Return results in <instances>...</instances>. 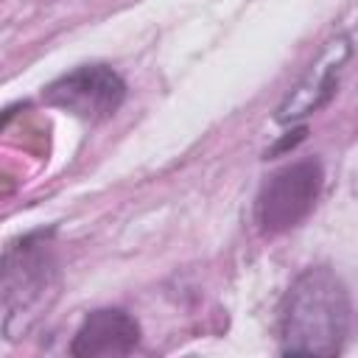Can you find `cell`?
Segmentation results:
<instances>
[{"instance_id": "6da1fadb", "label": "cell", "mask_w": 358, "mask_h": 358, "mask_svg": "<svg viewBox=\"0 0 358 358\" xmlns=\"http://www.w3.org/2000/svg\"><path fill=\"white\" fill-rule=\"evenodd\" d=\"M352 327L347 288L330 268L302 271L280 310V341L285 352L336 355Z\"/></svg>"}, {"instance_id": "7a4b0ae2", "label": "cell", "mask_w": 358, "mask_h": 358, "mask_svg": "<svg viewBox=\"0 0 358 358\" xmlns=\"http://www.w3.org/2000/svg\"><path fill=\"white\" fill-rule=\"evenodd\" d=\"M322 165L316 159H302L277 171L263 185L255 204L260 229L266 235H277L296 227L313 210L322 190Z\"/></svg>"}, {"instance_id": "3957f363", "label": "cell", "mask_w": 358, "mask_h": 358, "mask_svg": "<svg viewBox=\"0 0 358 358\" xmlns=\"http://www.w3.org/2000/svg\"><path fill=\"white\" fill-rule=\"evenodd\" d=\"M123 98H126L123 78L103 64L78 67L45 90V101L50 106L67 109L84 120H103L115 115Z\"/></svg>"}, {"instance_id": "277c9868", "label": "cell", "mask_w": 358, "mask_h": 358, "mask_svg": "<svg viewBox=\"0 0 358 358\" xmlns=\"http://www.w3.org/2000/svg\"><path fill=\"white\" fill-rule=\"evenodd\" d=\"M50 277V255L45 249V241L39 238H22L20 243L6 249L3 260V305H6V330L14 324V319L28 313L48 288Z\"/></svg>"}, {"instance_id": "5b68a950", "label": "cell", "mask_w": 358, "mask_h": 358, "mask_svg": "<svg viewBox=\"0 0 358 358\" xmlns=\"http://www.w3.org/2000/svg\"><path fill=\"white\" fill-rule=\"evenodd\" d=\"M140 341L137 322L117 308L95 310L73 338V355H129Z\"/></svg>"}, {"instance_id": "8992f818", "label": "cell", "mask_w": 358, "mask_h": 358, "mask_svg": "<svg viewBox=\"0 0 358 358\" xmlns=\"http://www.w3.org/2000/svg\"><path fill=\"white\" fill-rule=\"evenodd\" d=\"M344 56H347L344 42H333V48H327L324 59L310 70V76L296 87V92L288 95V101L280 109V117L288 120V117H299V115H308V112L319 109L333 92L336 73H338V64H341Z\"/></svg>"}]
</instances>
